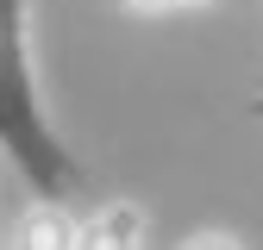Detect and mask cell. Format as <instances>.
<instances>
[{
	"instance_id": "obj_1",
	"label": "cell",
	"mask_w": 263,
	"mask_h": 250,
	"mask_svg": "<svg viewBox=\"0 0 263 250\" xmlns=\"http://www.w3.org/2000/svg\"><path fill=\"white\" fill-rule=\"evenodd\" d=\"M0 144H7L50 194H63V187L76 181V163L38 125V100H31V75H25V38H19V0H0Z\"/></svg>"
},
{
	"instance_id": "obj_2",
	"label": "cell",
	"mask_w": 263,
	"mask_h": 250,
	"mask_svg": "<svg viewBox=\"0 0 263 250\" xmlns=\"http://www.w3.org/2000/svg\"><path fill=\"white\" fill-rule=\"evenodd\" d=\"M76 250H144V213L125 206V200L101 206V213L76 232Z\"/></svg>"
},
{
	"instance_id": "obj_3",
	"label": "cell",
	"mask_w": 263,
	"mask_h": 250,
	"mask_svg": "<svg viewBox=\"0 0 263 250\" xmlns=\"http://www.w3.org/2000/svg\"><path fill=\"white\" fill-rule=\"evenodd\" d=\"M7 250H76V225H69L63 206H31L13 225V244Z\"/></svg>"
},
{
	"instance_id": "obj_4",
	"label": "cell",
	"mask_w": 263,
	"mask_h": 250,
	"mask_svg": "<svg viewBox=\"0 0 263 250\" xmlns=\"http://www.w3.org/2000/svg\"><path fill=\"white\" fill-rule=\"evenodd\" d=\"M182 250H238V238H226V232H201V238H188Z\"/></svg>"
}]
</instances>
